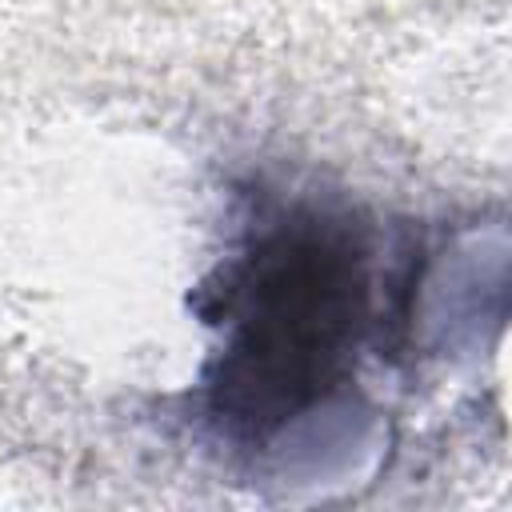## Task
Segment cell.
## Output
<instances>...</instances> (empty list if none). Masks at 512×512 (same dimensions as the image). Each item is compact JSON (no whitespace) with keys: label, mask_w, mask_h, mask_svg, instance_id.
<instances>
[{"label":"cell","mask_w":512,"mask_h":512,"mask_svg":"<svg viewBox=\"0 0 512 512\" xmlns=\"http://www.w3.org/2000/svg\"><path fill=\"white\" fill-rule=\"evenodd\" d=\"M240 324L228 348V388L244 416L284 420L336 372L364 312L360 252L336 228L272 236L240 284Z\"/></svg>","instance_id":"1"}]
</instances>
